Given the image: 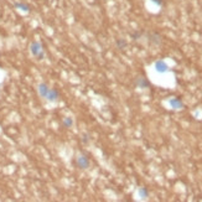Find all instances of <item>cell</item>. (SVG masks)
<instances>
[{
  "label": "cell",
  "instance_id": "cell-1",
  "mask_svg": "<svg viewBox=\"0 0 202 202\" xmlns=\"http://www.w3.org/2000/svg\"><path fill=\"white\" fill-rule=\"evenodd\" d=\"M42 51H44V46H42V44H41L40 41L34 40V41L30 44V52H31V55H32L35 58H36Z\"/></svg>",
  "mask_w": 202,
  "mask_h": 202
},
{
  "label": "cell",
  "instance_id": "cell-2",
  "mask_svg": "<svg viewBox=\"0 0 202 202\" xmlns=\"http://www.w3.org/2000/svg\"><path fill=\"white\" fill-rule=\"evenodd\" d=\"M76 165H77V167H79L81 170H86V169L89 167L90 161H89V159H88L87 156L79 155V156H77V159H76Z\"/></svg>",
  "mask_w": 202,
  "mask_h": 202
},
{
  "label": "cell",
  "instance_id": "cell-3",
  "mask_svg": "<svg viewBox=\"0 0 202 202\" xmlns=\"http://www.w3.org/2000/svg\"><path fill=\"white\" fill-rule=\"evenodd\" d=\"M58 98H60V92H58L56 88H50L46 99L48 100V102H51V103H55Z\"/></svg>",
  "mask_w": 202,
  "mask_h": 202
},
{
  "label": "cell",
  "instance_id": "cell-4",
  "mask_svg": "<svg viewBox=\"0 0 202 202\" xmlns=\"http://www.w3.org/2000/svg\"><path fill=\"white\" fill-rule=\"evenodd\" d=\"M48 90H50V88H48V86L46 83H40L37 86V92H39V94H40L41 98H45L46 99V97L48 94Z\"/></svg>",
  "mask_w": 202,
  "mask_h": 202
},
{
  "label": "cell",
  "instance_id": "cell-5",
  "mask_svg": "<svg viewBox=\"0 0 202 202\" xmlns=\"http://www.w3.org/2000/svg\"><path fill=\"white\" fill-rule=\"evenodd\" d=\"M14 6L16 9H19L20 11H24V13H30L31 11V6L29 4H26V3H24V2H16V3H14Z\"/></svg>",
  "mask_w": 202,
  "mask_h": 202
},
{
  "label": "cell",
  "instance_id": "cell-6",
  "mask_svg": "<svg viewBox=\"0 0 202 202\" xmlns=\"http://www.w3.org/2000/svg\"><path fill=\"white\" fill-rule=\"evenodd\" d=\"M135 86H137L138 88L144 89V88H148V87L150 86V83H149V81H148L145 77H138V78L135 79Z\"/></svg>",
  "mask_w": 202,
  "mask_h": 202
},
{
  "label": "cell",
  "instance_id": "cell-7",
  "mask_svg": "<svg viewBox=\"0 0 202 202\" xmlns=\"http://www.w3.org/2000/svg\"><path fill=\"white\" fill-rule=\"evenodd\" d=\"M148 40H149V42L151 44V45H159L160 42H161V39H160V35L159 34H155V32H150V34H148Z\"/></svg>",
  "mask_w": 202,
  "mask_h": 202
},
{
  "label": "cell",
  "instance_id": "cell-8",
  "mask_svg": "<svg viewBox=\"0 0 202 202\" xmlns=\"http://www.w3.org/2000/svg\"><path fill=\"white\" fill-rule=\"evenodd\" d=\"M169 104L174 109H180V108L183 107V103H182V100L180 98H171V99H169Z\"/></svg>",
  "mask_w": 202,
  "mask_h": 202
},
{
  "label": "cell",
  "instance_id": "cell-9",
  "mask_svg": "<svg viewBox=\"0 0 202 202\" xmlns=\"http://www.w3.org/2000/svg\"><path fill=\"white\" fill-rule=\"evenodd\" d=\"M155 69L159 72V73H165L167 71V65L164 62V61H156L155 62Z\"/></svg>",
  "mask_w": 202,
  "mask_h": 202
},
{
  "label": "cell",
  "instance_id": "cell-10",
  "mask_svg": "<svg viewBox=\"0 0 202 202\" xmlns=\"http://www.w3.org/2000/svg\"><path fill=\"white\" fill-rule=\"evenodd\" d=\"M116 45H117V47H118L119 50H123V48L127 47V41H125L124 39H118V40L116 41Z\"/></svg>",
  "mask_w": 202,
  "mask_h": 202
},
{
  "label": "cell",
  "instance_id": "cell-11",
  "mask_svg": "<svg viewBox=\"0 0 202 202\" xmlns=\"http://www.w3.org/2000/svg\"><path fill=\"white\" fill-rule=\"evenodd\" d=\"M63 125L66 127V128H71L72 125H73V119L71 118V117H66L65 119H63Z\"/></svg>",
  "mask_w": 202,
  "mask_h": 202
},
{
  "label": "cell",
  "instance_id": "cell-12",
  "mask_svg": "<svg viewBox=\"0 0 202 202\" xmlns=\"http://www.w3.org/2000/svg\"><path fill=\"white\" fill-rule=\"evenodd\" d=\"M139 195H140V197H143V198L148 197V191H146V188H145V187H140V188H139Z\"/></svg>",
  "mask_w": 202,
  "mask_h": 202
},
{
  "label": "cell",
  "instance_id": "cell-13",
  "mask_svg": "<svg viewBox=\"0 0 202 202\" xmlns=\"http://www.w3.org/2000/svg\"><path fill=\"white\" fill-rule=\"evenodd\" d=\"M141 35H143V31H135V32H132V34H130V36H132L134 40H138Z\"/></svg>",
  "mask_w": 202,
  "mask_h": 202
},
{
  "label": "cell",
  "instance_id": "cell-14",
  "mask_svg": "<svg viewBox=\"0 0 202 202\" xmlns=\"http://www.w3.org/2000/svg\"><path fill=\"white\" fill-rule=\"evenodd\" d=\"M151 2H153L154 4H156L158 6H162V5H164V0H151Z\"/></svg>",
  "mask_w": 202,
  "mask_h": 202
}]
</instances>
